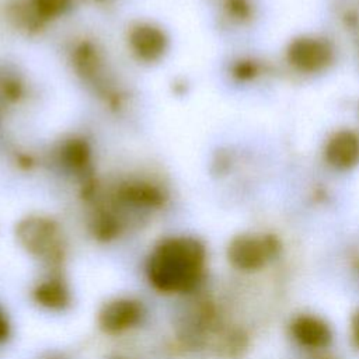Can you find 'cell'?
I'll list each match as a JSON object with an SVG mask.
<instances>
[{"instance_id":"cell-1","label":"cell","mask_w":359,"mask_h":359,"mask_svg":"<svg viewBox=\"0 0 359 359\" xmlns=\"http://www.w3.org/2000/svg\"><path fill=\"white\" fill-rule=\"evenodd\" d=\"M90 234L102 243L119 238L163 212L171 201L165 174L150 167H135L100 177L77 192Z\"/></svg>"},{"instance_id":"cell-2","label":"cell","mask_w":359,"mask_h":359,"mask_svg":"<svg viewBox=\"0 0 359 359\" xmlns=\"http://www.w3.org/2000/svg\"><path fill=\"white\" fill-rule=\"evenodd\" d=\"M65 60L77 83L107 112L115 116L129 112L133 93L98 38L90 34L73 35L66 42Z\"/></svg>"},{"instance_id":"cell-3","label":"cell","mask_w":359,"mask_h":359,"mask_svg":"<svg viewBox=\"0 0 359 359\" xmlns=\"http://www.w3.org/2000/svg\"><path fill=\"white\" fill-rule=\"evenodd\" d=\"M206 268V248L194 236L177 234L161 238L150 251L146 275L150 285L167 294L192 292Z\"/></svg>"},{"instance_id":"cell-4","label":"cell","mask_w":359,"mask_h":359,"mask_svg":"<svg viewBox=\"0 0 359 359\" xmlns=\"http://www.w3.org/2000/svg\"><path fill=\"white\" fill-rule=\"evenodd\" d=\"M43 167L73 182L77 192L100 177L94 143L81 132L59 136L43 153Z\"/></svg>"},{"instance_id":"cell-5","label":"cell","mask_w":359,"mask_h":359,"mask_svg":"<svg viewBox=\"0 0 359 359\" xmlns=\"http://www.w3.org/2000/svg\"><path fill=\"white\" fill-rule=\"evenodd\" d=\"M17 243L35 259L49 266L63 264L67 251V240L59 220L46 213H28L22 216L14 229Z\"/></svg>"},{"instance_id":"cell-6","label":"cell","mask_w":359,"mask_h":359,"mask_svg":"<svg viewBox=\"0 0 359 359\" xmlns=\"http://www.w3.org/2000/svg\"><path fill=\"white\" fill-rule=\"evenodd\" d=\"M129 56L143 66H154L165 59L171 48L168 31L157 21L137 18L130 21L123 34Z\"/></svg>"},{"instance_id":"cell-7","label":"cell","mask_w":359,"mask_h":359,"mask_svg":"<svg viewBox=\"0 0 359 359\" xmlns=\"http://www.w3.org/2000/svg\"><path fill=\"white\" fill-rule=\"evenodd\" d=\"M278 250L279 244L273 237L238 234L227 245V259L236 269L252 272L264 268Z\"/></svg>"},{"instance_id":"cell-8","label":"cell","mask_w":359,"mask_h":359,"mask_svg":"<svg viewBox=\"0 0 359 359\" xmlns=\"http://www.w3.org/2000/svg\"><path fill=\"white\" fill-rule=\"evenodd\" d=\"M143 316L140 302L129 297H118L107 302L98 313L100 328L109 335L125 332L137 325Z\"/></svg>"},{"instance_id":"cell-9","label":"cell","mask_w":359,"mask_h":359,"mask_svg":"<svg viewBox=\"0 0 359 359\" xmlns=\"http://www.w3.org/2000/svg\"><path fill=\"white\" fill-rule=\"evenodd\" d=\"M332 57L330 45L317 38H300L289 48V60L300 70L316 72L325 67Z\"/></svg>"},{"instance_id":"cell-10","label":"cell","mask_w":359,"mask_h":359,"mask_svg":"<svg viewBox=\"0 0 359 359\" xmlns=\"http://www.w3.org/2000/svg\"><path fill=\"white\" fill-rule=\"evenodd\" d=\"M290 334L302 346L309 349H321L331 344L332 332L330 325L310 314H302L290 323Z\"/></svg>"},{"instance_id":"cell-11","label":"cell","mask_w":359,"mask_h":359,"mask_svg":"<svg viewBox=\"0 0 359 359\" xmlns=\"http://www.w3.org/2000/svg\"><path fill=\"white\" fill-rule=\"evenodd\" d=\"M31 97L27 76L10 65L0 66V108H17Z\"/></svg>"},{"instance_id":"cell-12","label":"cell","mask_w":359,"mask_h":359,"mask_svg":"<svg viewBox=\"0 0 359 359\" xmlns=\"http://www.w3.org/2000/svg\"><path fill=\"white\" fill-rule=\"evenodd\" d=\"M327 160L338 168H348L358 163L359 160V139L355 133L349 130H341L335 133L327 147Z\"/></svg>"},{"instance_id":"cell-13","label":"cell","mask_w":359,"mask_h":359,"mask_svg":"<svg viewBox=\"0 0 359 359\" xmlns=\"http://www.w3.org/2000/svg\"><path fill=\"white\" fill-rule=\"evenodd\" d=\"M32 294L36 303L50 310H62L67 307L72 300L69 286L59 275H52L38 282Z\"/></svg>"},{"instance_id":"cell-14","label":"cell","mask_w":359,"mask_h":359,"mask_svg":"<svg viewBox=\"0 0 359 359\" xmlns=\"http://www.w3.org/2000/svg\"><path fill=\"white\" fill-rule=\"evenodd\" d=\"M79 1L80 0H28L31 8L46 28L66 17Z\"/></svg>"},{"instance_id":"cell-15","label":"cell","mask_w":359,"mask_h":359,"mask_svg":"<svg viewBox=\"0 0 359 359\" xmlns=\"http://www.w3.org/2000/svg\"><path fill=\"white\" fill-rule=\"evenodd\" d=\"M8 157L10 163L22 172H34L39 167H43V153L39 154L25 146L11 147Z\"/></svg>"},{"instance_id":"cell-16","label":"cell","mask_w":359,"mask_h":359,"mask_svg":"<svg viewBox=\"0 0 359 359\" xmlns=\"http://www.w3.org/2000/svg\"><path fill=\"white\" fill-rule=\"evenodd\" d=\"M247 345L248 342L245 335H243L240 331H229L220 337L217 349L224 358H238L240 355H243Z\"/></svg>"},{"instance_id":"cell-17","label":"cell","mask_w":359,"mask_h":359,"mask_svg":"<svg viewBox=\"0 0 359 359\" xmlns=\"http://www.w3.org/2000/svg\"><path fill=\"white\" fill-rule=\"evenodd\" d=\"M8 335H10V323L7 320L6 313L0 307V344L4 342Z\"/></svg>"},{"instance_id":"cell-18","label":"cell","mask_w":359,"mask_h":359,"mask_svg":"<svg viewBox=\"0 0 359 359\" xmlns=\"http://www.w3.org/2000/svg\"><path fill=\"white\" fill-rule=\"evenodd\" d=\"M351 335L353 344L356 345V348H359V310H356L351 318Z\"/></svg>"}]
</instances>
